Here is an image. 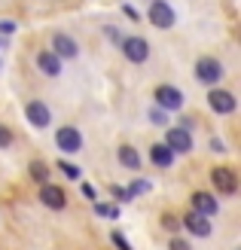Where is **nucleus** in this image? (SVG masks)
Here are the masks:
<instances>
[{"instance_id": "f257e3e1", "label": "nucleus", "mask_w": 241, "mask_h": 250, "mask_svg": "<svg viewBox=\"0 0 241 250\" xmlns=\"http://www.w3.org/2000/svg\"><path fill=\"white\" fill-rule=\"evenodd\" d=\"M223 73H226L223 64H220L217 58H211V55H205V58L196 61V77L205 83V85H217V83L223 80Z\"/></svg>"}, {"instance_id": "f03ea898", "label": "nucleus", "mask_w": 241, "mask_h": 250, "mask_svg": "<svg viewBox=\"0 0 241 250\" xmlns=\"http://www.w3.org/2000/svg\"><path fill=\"white\" fill-rule=\"evenodd\" d=\"M122 55L131 61V64H144V61L150 58V43L144 40V37H122Z\"/></svg>"}, {"instance_id": "7ed1b4c3", "label": "nucleus", "mask_w": 241, "mask_h": 250, "mask_svg": "<svg viewBox=\"0 0 241 250\" xmlns=\"http://www.w3.org/2000/svg\"><path fill=\"white\" fill-rule=\"evenodd\" d=\"M211 183H214V189L223 192V195H235L238 192V177H235V171L226 168V165L211 171Z\"/></svg>"}, {"instance_id": "20e7f679", "label": "nucleus", "mask_w": 241, "mask_h": 250, "mask_svg": "<svg viewBox=\"0 0 241 250\" xmlns=\"http://www.w3.org/2000/svg\"><path fill=\"white\" fill-rule=\"evenodd\" d=\"M55 146L61 149V153H77V149L83 146L80 128H73V125H61V128L55 131Z\"/></svg>"}, {"instance_id": "39448f33", "label": "nucleus", "mask_w": 241, "mask_h": 250, "mask_svg": "<svg viewBox=\"0 0 241 250\" xmlns=\"http://www.w3.org/2000/svg\"><path fill=\"white\" fill-rule=\"evenodd\" d=\"M156 104H159V110H165V113H174V110L183 107V92L174 89V85H159L156 89Z\"/></svg>"}, {"instance_id": "423d86ee", "label": "nucleus", "mask_w": 241, "mask_h": 250, "mask_svg": "<svg viewBox=\"0 0 241 250\" xmlns=\"http://www.w3.org/2000/svg\"><path fill=\"white\" fill-rule=\"evenodd\" d=\"M162 144H168L171 153H189V149H193V134L177 125V128H168V134H165Z\"/></svg>"}, {"instance_id": "0eeeda50", "label": "nucleus", "mask_w": 241, "mask_h": 250, "mask_svg": "<svg viewBox=\"0 0 241 250\" xmlns=\"http://www.w3.org/2000/svg\"><path fill=\"white\" fill-rule=\"evenodd\" d=\"M147 19L156 24V28H171L174 24V9L165 3V0H153V6H150Z\"/></svg>"}, {"instance_id": "6e6552de", "label": "nucleus", "mask_w": 241, "mask_h": 250, "mask_svg": "<svg viewBox=\"0 0 241 250\" xmlns=\"http://www.w3.org/2000/svg\"><path fill=\"white\" fill-rule=\"evenodd\" d=\"M208 104L214 113H232L235 110V95L226 92V89H211L208 92Z\"/></svg>"}, {"instance_id": "1a4fd4ad", "label": "nucleus", "mask_w": 241, "mask_h": 250, "mask_svg": "<svg viewBox=\"0 0 241 250\" xmlns=\"http://www.w3.org/2000/svg\"><path fill=\"white\" fill-rule=\"evenodd\" d=\"M52 52L58 55V58H77L80 55V46H77V40H73L70 34H52Z\"/></svg>"}, {"instance_id": "9d476101", "label": "nucleus", "mask_w": 241, "mask_h": 250, "mask_svg": "<svg viewBox=\"0 0 241 250\" xmlns=\"http://www.w3.org/2000/svg\"><path fill=\"white\" fill-rule=\"evenodd\" d=\"M40 202L46 208H52V210H61L67 205V195L61 186H52V183H40Z\"/></svg>"}, {"instance_id": "9b49d317", "label": "nucleus", "mask_w": 241, "mask_h": 250, "mask_svg": "<svg viewBox=\"0 0 241 250\" xmlns=\"http://www.w3.org/2000/svg\"><path fill=\"white\" fill-rule=\"evenodd\" d=\"M24 116H28V122L34 125V128H46V125L52 122V110H49L43 101H31L28 107H24Z\"/></svg>"}, {"instance_id": "f8f14e48", "label": "nucleus", "mask_w": 241, "mask_h": 250, "mask_svg": "<svg viewBox=\"0 0 241 250\" xmlns=\"http://www.w3.org/2000/svg\"><path fill=\"white\" fill-rule=\"evenodd\" d=\"M180 226L189 229V232L196 235V238H208V235H211V220H208V217H201V214H196V210H189V214L180 220Z\"/></svg>"}, {"instance_id": "ddd939ff", "label": "nucleus", "mask_w": 241, "mask_h": 250, "mask_svg": "<svg viewBox=\"0 0 241 250\" xmlns=\"http://www.w3.org/2000/svg\"><path fill=\"white\" fill-rule=\"evenodd\" d=\"M37 67H40L46 77H58L61 73V58L52 52V49H43V52L37 55Z\"/></svg>"}, {"instance_id": "4468645a", "label": "nucleus", "mask_w": 241, "mask_h": 250, "mask_svg": "<svg viewBox=\"0 0 241 250\" xmlns=\"http://www.w3.org/2000/svg\"><path fill=\"white\" fill-rule=\"evenodd\" d=\"M193 210L201 217H214L217 214V198L211 192H193Z\"/></svg>"}, {"instance_id": "2eb2a0df", "label": "nucleus", "mask_w": 241, "mask_h": 250, "mask_svg": "<svg viewBox=\"0 0 241 250\" xmlns=\"http://www.w3.org/2000/svg\"><path fill=\"white\" fill-rule=\"evenodd\" d=\"M174 156L177 153H171L168 144H153V146H150V162H153L156 168H171L174 165Z\"/></svg>"}, {"instance_id": "dca6fc26", "label": "nucleus", "mask_w": 241, "mask_h": 250, "mask_svg": "<svg viewBox=\"0 0 241 250\" xmlns=\"http://www.w3.org/2000/svg\"><path fill=\"white\" fill-rule=\"evenodd\" d=\"M116 156H119V165H122V168H129V171H137V168H141V156H137V149H134V146L122 144Z\"/></svg>"}, {"instance_id": "f3484780", "label": "nucleus", "mask_w": 241, "mask_h": 250, "mask_svg": "<svg viewBox=\"0 0 241 250\" xmlns=\"http://www.w3.org/2000/svg\"><path fill=\"white\" fill-rule=\"evenodd\" d=\"M28 174H31L37 183H49V165H46V162H31Z\"/></svg>"}, {"instance_id": "a211bd4d", "label": "nucleus", "mask_w": 241, "mask_h": 250, "mask_svg": "<svg viewBox=\"0 0 241 250\" xmlns=\"http://www.w3.org/2000/svg\"><path fill=\"white\" fill-rule=\"evenodd\" d=\"M95 214L104 217V220H116L119 217V208L116 205H101V202H95Z\"/></svg>"}, {"instance_id": "6ab92c4d", "label": "nucleus", "mask_w": 241, "mask_h": 250, "mask_svg": "<svg viewBox=\"0 0 241 250\" xmlns=\"http://www.w3.org/2000/svg\"><path fill=\"white\" fill-rule=\"evenodd\" d=\"M58 168H61V174H65L67 180H80V165H73V162L61 159V162H58Z\"/></svg>"}, {"instance_id": "aec40b11", "label": "nucleus", "mask_w": 241, "mask_h": 250, "mask_svg": "<svg viewBox=\"0 0 241 250\" xmlns=\"http://www.w3.org/2000/svg\"><path fill=\"white\" fill-rule=\"evenodd\" d=\"M129 189V195L134 198V195H144V192H150V180H134L131 186H125Z\"/></svg>"}, {"instance_id": "412c9836", "label": "nucleus", "mask_w": 241, "mask_h": 250, "mask_svg": "<svg viewBox=\"0 0 241 250\" xmlns=\"http://www.w3.org/2000/svg\"><path fill=\"white\" fill-rule=\"evenodd\" d=\"M110 241H113V244H116V250H131V244H129V238H125V235H122V232H113V235H110Z\"/></svg>"}, {"instance_id": "4be33fe9", "label": "nucleus", "mask_w": 241, "mask_h": 250, "mask_svg": "<svg viewBox=\"0 0 241 250\" xmlns=\"http://www.w3.org/2000/svg\"><path fill=\"white\" fill-rule=\"evenodd\" d=\"M150 122H153V125H168V113H165V110H153V113H150Z\"/></svg>"}, {"instance_id": "5701e85b", "label": "nucleus", "mask_w": 241, "mask_h": 250, "mask_svg": "<svg viewBox=\"0 0 241 250\" xmlns=\"http://www.w3.org/2000/svg\"><path fill=\"white\" fill-rule=\"evenodd\" d=\"M162 226H165V229H171V232H174V229H180V220H177L174 214H165V217H162Z\"/></svg>"}, {"instance_id": "b1692460", "label": "nucleus", "mask_w": 241, "mask_h": 250, "mask_svg": "<svg viewBox=\"0 0 241 250\" xmlns=\"http://www.w3.org/2000/svg\"><path fill=\"white\" fill-rule=\"evenodd\" d=\"M113 198H116V202H131V195H129L125 186H113Z\"/></svg>"}, {"instance_id": "393cba45", "label": "nucleus", "mask_w": 241, "mask_h": 250, "mask_svg": "<svg viewBox=\"0 0 241 250\" xmlns=\"http://www.w3.org/2000/svg\"><path fill=\"white\" fill-rule=\"evenodd\" d=\"M168 247H171V250H193V244L183 241V238H171V241H168Z\"/></svg>"}, {"instance_id": "a878e982", "label": "nucleus", "mask_w": 241, "mask_h": 250, "mask_svg": "<svg viewBox=\"0 0 241 250\" xmlns=\"http://www.w3.org/2000/svg\"><path fill=\"white\" fill-rule=\"evenodd\" d=\"M9 144H12V131L6 125H0V146H9Z\"/></svg>"}, {"instance_id": "bb28decb", "label": "nucleus", "mask_w": 241, "mask_h": 250, "mask_svg": "<svg viewBox=\"0 0 241 250\" xmlns=\"http://www.w3.org/2000/svg\"><path fill=\"white\" fill-rule=\"evenodd\" d=\"M83 195L88 198V202H95V186L92 183H83Z\"/></svg>"}, {"instance_id": "cd10ccee", "label": "nucleus", "mask_w": 241, "mask_h": 250, "mask_svg": "<svg viewBox=\"0 0 241 250\" xmlns=\"http://www.w3.org/2000/svg\"><path fill=\"white\" fill-rule=\"evenodd\" d=\"M107 37H110V40H113V43H116V46L122 43V34H119L116 28H107Z\"/></svg>"}, {"instance_id": "c85d7f7f", "label": "nucleus", "mask_w": 241, "mask_h": 250, "mask_svg": "<svg viewBox=\"0 0 241 250\" xmlns=\"http://www.w3.org/2000/svg\"><path fill=\"white\" fill-rule=\"evenodd\" d=\"M12 31H16V24H12V21H0V34H12Z\"/></svg>"}, {"instance_id": "c756f323", "label": "nucleus", "mask_w": 241, "mask_h": 250, "mask_svg": "<svg viewBox=\"0 0 241 250\" xmlns=\"http://www.w3.org/2000/svg\"><path fill=\"white\" fill-rule=\"evenodd\" d=\"M211 149H214V153H223L226 146H223V141H220V137H214V141H211Z\"/></svg>"}, {"instance_id": "7c9ffc66", "label": "nucleus", "mask_w": 241, "mask_h": 250, "mask_svg": "<svg viewBox=\"0 0 241 250\" xmlns=\"http://www.w3.org/2000/svg\"><path fill=\"white\" fill-rule=\"evenodd\" d=\"M180 128H186V131L193 128V116H183V119H180Z\"/></svg>"}, {"instance_id": "2f4dec72", "label": "nucleus", "mask_w": 241, "mask_h": 250, "mask_svg": "<svg viewBox=\"0 0 241 250\" xmlns=\"http://www.w3.org/2000/svg\"><path fill=\"white\" fill-rule=\"evenodd\" d=\"M0 46H3V43H0Z\"/></svg>"}]
</instances>
